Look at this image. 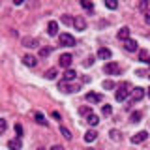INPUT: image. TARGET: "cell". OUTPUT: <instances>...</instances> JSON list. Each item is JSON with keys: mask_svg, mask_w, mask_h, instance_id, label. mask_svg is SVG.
Listing matches in <instances>:
<instances>
[{"mask_svg": "<svg viewBox=\"0 0 150 150\" xmlns=\"http://www.w3.org/2000/svg\"><path fill=\"white\" fill-rule=\"evenodd\" d=\"M56 75H58V69H56V68H51V69H47V71H45V79L53 81V79L56 77Z\"/></svg>", "mask_w": 150, "mask_h": 150, "instance_id": "44dd1931", "label": "cell"}, {"mask_svg": "<svg viewBox=\"0 0 150 150\" xmlns=\"http://www.w3.org/2000/svg\"><path fill=\"white\" fill-rule=\"evenodd\" d=\"M73 62V56L69 54V53H64V54H60V58H58V64H60V68H66V69H69V66H71Z\"/></svg>", "mask_w": 150, "mask_h": 150, "instance_id": "5b68a950", "label": "cell"}, {"mask_svg": "<svg viewBox=\"0 0 150 150\" xmlns=\"http://www.w3.org/2000/svg\"><path fill=\"white\" fill-rule=\"evenodd\" d=\"M51 51H53L51 47H41V49H40V56H41V58H45V56L51 54Z\"/></svg>", "mask_w": 150, "mask_h": 150, "instance_id": "d4e9b609", "label": "cell"}, {"mask_svg": "<svg viewBox=\"0 0 150 150\" xmlns=\"http://www.w3.org/2000/svg\"><path fill=\"white\" fill-rule=\"evenodd\" d=\"M131 92H133V86H131V83L124 81V83H122L120 86H118V90L115 92V100H116V101H124Z\"/></svg>", "mask_w": 150, "mask_h": 150, "instance_id": "6da1fadb", "label": "cell"}, {"mask_svg": "<svg viewBox=\"0 0 150 150\" xmlns=\"http://www.w3.org/2000/svg\"><path fill=\"white\" fill-rule=\"evenodd\" d=\"M86 122H88V126H98V124H100V118H98V116L92 112V115L86 116Z\"/></svg>", "mask_w": 150, "mask_h": 150, "instance_id": "7402d4cb", "label": "cell"}, {"mask_svg": "<svg viewBox=\"0 0 150 150\" xmlns=\"http://www.w3.org/2000/svg\"><path fill=\"white\" fill-rule=\"evenodd\" d=\"M6 128H8V124H6V120H0V131H2V133H4V131H6Z\"/></svg>", "mask_w": 150, "mask_h": 150, "instance_id": "836d02e7", "label": "cell"}, {"mask_svg": "<svg viewBox=\"0 0 150 150\" xmlns=\"http://www.w3.org/2000/svg\"><path fill=\"white\" fill-rule=\"evenodd\" d=\"M84 98H86V101H88V103H100V101L103 100L101 94H96V92H88Z\"/></svg>", "mask_w": 150, "mask_h": 150, "instance_id": "5bb4252c", "label": "cell"}, {"mask_svg": "<svg viewBox=\"0 0 150 150\" xmlns=\"http://www.w3.org/2000/svg\"><path fill=\"white\" fill-rule=\"evenodd\" d=\"M34 120H36L40 126H47V120H45V116L41 115L40 111H36V112H34Z\"/></svg>", "mask_w": 150, "mask_h": 150, "instance_id": "ffe728a7", "label": "cell"}, {"mask_svg": "<svg viewBox=\"0 0 150 150\" xmlns=\"http://www.w3.org/2000/svg\"><path fill=\"white\" fill-rule=\"evenodd\" d=\"M58 41H60V45H64V47H75V38L71 34H68V32H62V34L58 36Z\"/></svg>", "mask_w": 150, "mask_h": 150, "instance_id": "3957f363", "label": "cell"}, {"mask_svg": "<svg viewBox=\"0 0 150 150\" xmlns=\"http://www.w3.org/2000/svg\"><path fill=\"white\" fill-rule=\"evenodd\" d=\"M148 139V131H139V133H135L133 137H131V143L133 144H139V143H143V141H146Z\"/></svg>", "mask_w": 150, "mask_h": 150, "instance_id": "52a82bcc", "label": "cell"}, {"mask_svg": "<svg viewBox=\"0 0 150 150\" xmlns=\"http://www.w3.org/2000/svg\"><path fill=\"white\" fill-rule=\"evenodd\" d=\"M21 139H11V141H8V148L9 150H21Z\"/></svg>", "mask_w": 150, "mask_h": 150, "instance_id": "e0dca14e", "label": "cell"}, {"mask_svg": "<svg viewBox=\"0 0 150 150\" xmlns=\"http://www.w3.org/2000/svg\"><path fill=\"white\" fill-rule=\"evenodd\" d=\"M105 6L109 9H116L118 8V2H115V0H105Z\"/></svg>", "mask_w": 150, "mask_h": 150, "instance_id": "4dcf8cb0", "label": "cell"}, {"mask_svg": "<svg viewBox=\"0 0 150 150\" xmlns=\"http://www.w3.org/2000/svg\"><path fill=\"white\" fill-rule=\"evenodd\" d=\"M15 133H17V139L23 137V126L21 124H15Z\"/></svg>", "mask_w": 150, "mask_h": 150, "instance_id": "1f68e13d", "label": "cell"}, {"mask_svg": "<svg viewBox=\"0 0 150 150\" xmlns=\"http://www.w3.org/2000/svg\"><path fill=\"white\" fill-rule=\"evenodd\" d=\"M146 94H148V98H150V88H148V92H146Z\"/></svg>", "mask_w": 150, "mask_h": 150, "instance_id": "ab89813d", "label": "cell"}, {"mask_svg": "<svg viewBox=\"0 0 150 150\" xmlns=\"http://www.w3.org/2000/svg\"><path fill=\"white\" fill-rule=\"evenodd\" d=\"M53 118H56V120L60 122V115H58V112H56V111H53Z\"/></svg>", "mask_w": 150, "mask_h": 150, "instance_id": "74e56055", "label": "cell"}, {"mask_svg": "<svg viewBox=\"0 0 150 150\" xmlns=\"http://www.w3.org/2000/svg\"><path fill=\"white\" fill-rule=\"evenodd\" d=\"M109 135H111V139H112V141H118V139L122 137L118 129H111V131H109Z\"/></svg>", "mask_w": 150, "mask_h": 150, "instance_id": "f546056e", "label": "cell"}, {"mask_svg": "<svg viewBox=\"0 0 150 150\" xmlns=\"http://www.w3.org/2000/svg\"><path fill=\"white\" fill-rule=\"evenodd\" d=\"M144 23H146V25H150V9L144 13Z\"/></svg>", "mask_w": 150, "mask_h": 150, "instance_id": "d590c367", "label": "cell"}, {"mask_svg": "<svg viewBox=\"0 0 150 150\" xmlns=\"http://www.w3.org/2000/svg\"><path fill=\"white\" fill-rule=\"evenodd\" d=\"M38 150H45V148H41V146H40V148H38Z\"/></svg>", "mask_w": 150, "mask_h": 150, "instance_id": "60d3db41", "label": "cell"}, {"mask_svg": "<svg viewBox=\"0 0 150 150\" xmlns=\"http://www.w3.org/2000/svg\"><path fill=\"white\" fill-rule=\"evenodd\" d=\"M143 98H144V88L135 86V88H133V92H131V100H133V101H141Z\"/></svg>", "mask_w": 150, "mask_h": 150, "instance_id": "ba28073f", "label": "cell"}, {"mask_svg": "<svg viewBox=\"0 0 150 150\" xmlns=\"http://www.w3.org/2000/svg\"><path fill=\"white\" fill-rule=\"evenodd\" d=\"M79 112H81V115H92V109H90V107H81V109H79Z\"/></svg>", "mask_w": 150, "mask_h": 150, "instance_id": "d6a6232c", "label": "cell"}, {"mask_svg": "<svg viewBox=\"0 0 150 150\" xmlns=\"http://www.w3.org/2000/svg\"><path fill=\"white\" fill-rule=\"evenodd\" d=\"M148 51L146 49H141L139 51V62H146V64H150V58H148Z\"/></svg>", "mask_w": 150, "mask_h": 150, "instance_id": "d6986e66", "label": "cell"}, {"mask_svg": "<svg viewBox=\"0 0 150 150\" xmlns=\"http://www.w3.org/2000/svg\"><path fill=\"white\" fill-rule=\"evenodd\" d=\"M79 84H69V83H66V81H60L58 83V90H62L64 94H73V92H79Z\"/></svg>", "mask_w": 150, "mask_h": 150, "instance_id": "7a4b0ae2", "label": "cell"}, {"mask_svg": "<svg viewBox=\"0 0 150 150\" xmlns=\"http://www.w3.org/2000/svg\"><path fill=\"white\" fill-rule=\"evenodd\" d=\"M103 71H105L107 75H120V66L116 64V62H107L105 64V68H103Z\"/></svg>", "mask_w": 150, "mask_h": 150, "instance_id": "277c9868", "label": "cell"}, {"mask_svg": "<svg viewBox=\"0 0 150 150\" xmlns=\"http://www.w3.org/2000/svg\"><path fill=\"white\" fill-rule=\"evenodd\" d=\"M51 150H64V148H62V146H60V144H54V146H53V148H51Z\"/></svg>", "mask_w": 150, "mask_h": 150, "instance_id": "f35d334b", "label": "cell"}, {"mask_svg": "<svg viewBox=\"0 0 150 150\" xmlns=\"http://www.w3.org/2000/svg\"><path fill=\"white\" fill-rule=\"evenodd\" d=\"M92 64H94V58H92V56H88V58L84 60V66H92Z\"/></svg>", "mask_w": 150, "mask_h": 150, "instance_id": "e575fe53", "label": "cell"}, {"mask_svg": "<svg viewBox=\"0 0 150 150\" xmlns=\"http://www.w3.org/2000/svg\"><path fill=\"white\" fill-rule=\"evenodd\" d=\"M73 26H75V30H86V21H84L81 15H77L75 21H73Z\"/></svg>", "mask_w": 150, "mask_h": 150, "instance_id": "8fae6325", "label": "cell"}, {"mask_svg": "<svg viewBox=\"0 0 150 150\" xmlns=\"http://www.w3.org/2000/svg\"><path fill=\"white\" fill-rule=\"evenodd\" d=\"M141 118H143V112H141V111H135V112H131V116H129V120L133 122V124H137V122H141Z\"/></svg>", "mask_w": 150, "mask_h": 150, "instance_id": "603a6c76", "label": "cell"}, {"mask_svg": "<svg viewBox=\"0 0 150 150\" xmlns=\"http://www.w3.org/2000/svg\"><path fill=\"white\" fill-rule=\"evenodd\" d=\"M75 77H77L75 69H66L64 75H62V81H66V83H71V81H75Z\"/></svg>", "mask_w": 150, "mask_h": 150, "instance_id": "9a60e30c", "label": "cell"}, {"mask_svg": "<svg viewBox=\"0 0 150 150\" xmlns=\"http://www.w3.org/2000/svg\"><path fill=\"white\" fill-rule=\"evenodd\" d=\"M101 86H103V90H112V88H115L116 84L112 83V81H103V84H101Z\"/></svg>", "mask_w": 150, "mask_h": 150, "instance_id": "f1b7e54d", "label": "cell"}, {"mask_svg": "<svg viewBox=\"0 0 150 150\" xmlns=\"http://www.w3.org/2000/svg\"><path fill=\"white\" fill-rule=\"evenodd\" d=\"M23 45L28 47V49H36V47L40 45V41H38L36 38H23Z\"/></svg>", "mask_w": 150, "mask_h": 150, "instance_id": "30bf717a", "label": "cell"}, {"mask_svg": "<svg viewBox=\"0 0 150 150\" xmlns=\"http://www.w3.org/2000/svg\"><path fill=\"white\" fill-rule=\"evenodd\" d=\"M101 112H103L105 116H109L111 112H112V107L109 105V103H105V105H101Z\"/></svg>", "mask_w": 150, "mask_h": 150, "instance_id": "4316f807", "label": "cell"}, {"mask_svg": "<svg viewBox=\"0 0 150 150\" xmlns=\"http://www.w3.org/2000/svg\"><path fill=\"white\" fill-rule=\"evenodd\" d=\"M96 139H98V133L94 129H90V131H86V133H84V141H86V143H94Z\"/></svg>", "mask_w": 150, "mask_h": 150, "instance_id": "ac0fdd59", "label": "cell"}, {"mask_svg": "<svg viewBox=\"0 0 150 150\" xmlns=\"http://www.w3.org/2000/svg\"><path fill=\"white\" fill-rule=\"evenodd\" d=\"M60 133H62V137H64V139H68V141L71 139V131H69L68 128H64V126H60Z\"/></svg>", "mask_w": 150, "mask_h": 150, "instance_id": "cb8c5ba5", "label": "cell"}, {"mask_svg": "<svg viewBox=\"0 0 150 150\" xmlns=\"http://www.w3.org/2000/svg\"><path fill=\"white\" fill-rule=\"evenodd\" d=\"M129 34H131L129 28H128V26H122L116 36H118V40H120V41H128V40H129Z\"/></svg>", "mask_w": 150, "mask_h": 150, "instance_id": "9c48e42d", "label": "cell"}, {"mask_svg": "<svg viewBox=\"0 0 150 150\" xmlns=\"http://www.w3.org/2000/svg\"><path fill=\"white\" fill-rule=\"evenodd\" d=\"M60 21H62L64 25H73L75 17H71V15H62V19H60Z\"/></svg>", "mask_w": 150, "mask_h": 150, "instance_id": "484cf974", "label": "cell"}, {"mask_svg": "<svg viewBox=\"0 0 150 150\" xmlns=\"http://www.w3.org/2000/svg\"><path fill=\"white\" fill-rule=\"evenodd\" d=\"M23 62H25V66H30V68H34V66L38 64V58L32 54H25L23 56Z\"/></svg>", "mask_w": 150, "mask_h": 150, "instance_id": "2e32d148", "label": "cell"}, {"mask_svg": "<svg viewBox=\"0 0 150 150\" xmlns=\"http://www.w3.org/2000/svg\"><path fill=\"white\" fill-rule=\"evenodd\" d=\"M111 56H112L111 49H107V47H101V49H98V58H101V60H109Z\"/></svg>", "mask_w": 150, "mask_h": 150, "instance_id": "4fadbf2b", "label": "cell"}, {"mask_svg": "<svg viewBox=\"0 0 150 150\" xmlns=\"http://www.w3.org/2000/svg\"><path fill=\"white\" fill-rule=\"evenodd\" d=\"M88 150H94V148H88Z\"/></svg>", "mask_w": 150, "mask_h": 150, "instance_id": "b9f144b4", "label": "cell"}, {"mask_svg": "<svg viewBox=\"0 0 150 150\" xmlns=\"http://www.w3.org/2000/svg\"><path fill=\"white\" fill-rule=\"evenodd\" d=\"M81 6L86 9V11H92V9H94V4L88 2V0H81Z\"/></svg>", "mask_w": 150, "mask_h": 150, "instance_id": "83f0119b", "label": "cell"}, {"mask_svg": "<svg viewBox=\"0 0 150 150\" xmlns=\"http://www.w3.org/2000/svg\"><path fill=\"white\" fill-rule=\"evenodd\" d=\"M139 75V77H146V71H144V69H137V71H135Z\"/></svg>", "mask_w": 150, "mask_h": 150, "instance_id": "8d00e7d4", "label": "cell"}, {"mask_svg": "<svg viewBox=\"0 0 150 150\" xmlns=\"http://www.w3.org/2000/svg\"><path fill=\"white\" fill-rule=\"evenodd\" d=\"M47 34L49 36H58V23L56 21H49V25H47Z\"/></svg>", "mask_w": 150, "mask_h": 150, "instance_id": "7c38bea8", "label": "cell"}, {"mask_svg": "<svg viewBox=\"0 0 150 150\" xmlns=\"http://www.w3.org/2000/svg\"><path fill=\"white\" fill-rule=\"evenodd\" d=\"M124 49L128 51V53H135V51H141V49H139V43H137L135 40H131V38H129L128 41H124Z\"/></svg>", "mask_w": 150, "mask_h": 150, "instance_id": "8992f818", "label": "cell"}]
</instances>
